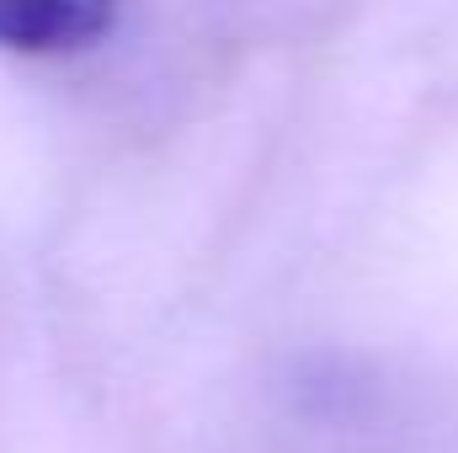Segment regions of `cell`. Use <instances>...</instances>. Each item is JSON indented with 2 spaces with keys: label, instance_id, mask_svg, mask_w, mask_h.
I'll return each mask as SVG.
<instances>
[{
  "label": "cell",
  "instance_id": "1",
  "mask_svg": "<svg viewBox=\"0 0 458 453\" xmlns=\"http://www.w3.org/2000/svg\"><path fill=\"white\" fill-rule=\"evenodd\" d=\"M117 0H0V48L75 54L107 38Z\"/></svg>",
  "mask_w": 458,
  "mask_h": 453
}]
</instances>
